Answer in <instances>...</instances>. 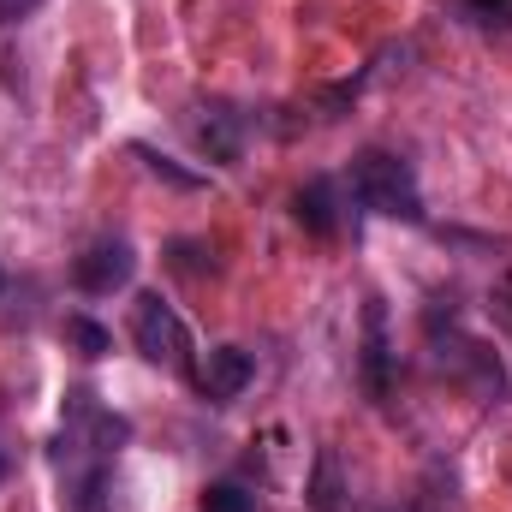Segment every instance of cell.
Listing matches in <instances>:
<instances>
[{
	"label": "cell",
	"mask_w": 512,
	"mask_h": 512,
	"mask_svg": "<svg viewBox=\"0 0 512 512\" xmlns=\"http://www.w3.org/2000/svg\"><path fill=\"white\" fill-rule=\"evenodd\" d=\"M352 191H358L364 209H376L387 221H423L417 179H411V167H405L399 155H387V149H364V155L352 161Z\"/></svg>",
	"instance_id": "1"
},
{
	"label": "cell",
	"mask_w": 512,
	"mask_h": 512,
	"mask_svg": "<svg viewBox=\"0 0 512 512\" xmlns=\"http://www.w3.org/2000/svg\"><path fill=\"white\" fill-rule=\"evenodd\" d=\"M131 340H137V352H143L149 364H161V370H173V376H185V370H191V334H185L179 310H173V304H161V292H143V298H137Z\"/></svg>",
	"instance_id": "2"
},
{
	"label": "cell",
	"mask_w": 512,
	"mask_h": 512,
	"mask_svg": "<svg viewBox=\"0 0 512 512\" xmlns=\"http://www.w3.org/2000/svg\"><path fill=\"white\" fill-rule=\"evenodd\" d=\"M131 268H137V256H131L126 239H102V245H90V251L78 256V268H72V280L84 286V292H120L131 280Z\"/></svg>",
	"instance_id": "3"
},
{
	"label": "cell",
	"mask_w": 512,
	"mask_h": 512,
	"mask_svg": "<svg viewBox=\"0 0 512 512\" xmlns=\"http://www.w3.org/2000/svg\"><path fill=\"white\" fill-rule=\"evenodd\" d=\"M251 376H256L251 352H239V346H215L209 364L197 370V387H203L209 405H227V399H239V393L251 387Z\"/></svg>",
	"instance_id": "4"
},
{
	"label": "cell",
	"mask_w": 512,
	"mask_h": 512,
	"mask_svg": "<svg viewBox=\"0 0 512 512\" xmlns=\"http://www.w3.org/2000/svg\"><path fill=\"white\" fill-rule=\"evenodd\" d=\"M387 364H393V346H387V310H382V298H370L364 304V393L382 405L387 399Z\"/></svg>",
	"instance_id": "5"
},
{
	"label": "cell",
	"mask_w": 512,
	"mask_h": 512,
	"mask_svg": "<svg viewBox=\"0 0 512 512\" xmlns=\"http://www.w3.org/2000/svg\"><path fill=\"white\" fill-rule=\"evenodd\" d=\"M292 215H298L304 233L334 239V227H340V191H334V179H310V185L292 197Z\"/></svg>",
	"instance_id": "6"
},
{
	"label": "cell",
	"mask_w": 512,
	"mask_h": 512,
	"mask_svg": "<svg viewBox=\"0 0 512 512\" xmlns=\"http://www.w3.org/2000/svg\"><path fill=\"white\" fill-rule=\"evenodd\" d=\"M197 137H203V149H209L215 161H239V114L215 108V114L197 126Z\"/></svg>",
	"instance_id": "7"
},
{
	"label": "cell",
	"mask_w": 512,
	"mask_h": 512,
	"mask_svg": "<svg viewBox=\"0 0 512 512\" xmlns=\"http://www.w3.org/2000/svg\"><path fill=\"white\" fill-rule=\"evenodd\" d=\"M60 334H66V346H72L78 358H108V352H114V334H108L102 322H90V316H66Z\"/></svg>",
	"instance_id": "8"
},
{
	"label": "cell",
	"mask_w": 512,
	"mask_h": 512,
	"mask_svg": "<svg viewBox=\"0 0 512 512\" xmlns=\"http://www.w3.org/2000/svg\"><path fill=\"white\" fill-rule=\"evenodd\" d=\"M310 507H316V512H340V459H334V453H322V459H316Z\"/></svg>",
	"instance_id": "9"
},
{
	"label": "cell",
	"mask_w": 512,
	"mask_h": 512,
	"mask_svg": "<svg viewBox=\"0 0 512 512\" xmlns=\"http://www.w3.org/2000/svg\"><path fill=\"white\" fill-rule=\"evenodd\" d=\"M203 512H256V495L245 483H215V489L203 495Z\"/></svg>",
	"instance_id": "10"
},
{
	"label": "cell",
	"mask_w": 512,
	"mask_h": 512,
	"mask_svg": "<svg viewBox=\"0 0 512 512\" xmlns=\"http://www.w3.org/2000/svg\"><path fill=\"white\" fill-rule=\"evenodd\" d=\"M137 155L149 161V173H155V179H167V185H179V191H197V185H203L197 173H185V167H173V161H167L161 149H149V143H137Z\"/></svg>",
	"instance_id": "11"
},
{
	"label": "cell",
	"mask_w": 512,
	"mask_h": 512,
	"mask_svg": "<svg viewBox=\"0 0 512 512\" xmlns=\"http://www.w3.org/2000/svg\"><path fill=\"white\" fill-rule=\"evenodd\" d=\"M42 0H0V18H24V12H36Z\"/></svg>",
	"instance_id": "12"
},
{
	"label": "cell",
	"mask_w": 512,
	"mask_h": 512,
	"mask_svg": "<svg viewBox=\"0 0 512 512\" xmlns=\"http://www.w3.org/2000/svg\"><path fill=\"white\" fill-rule=\"evenodd\" d=\"M0 292H6V274H0Z\"/></svg>",
	"instance_id": "13"
},
{
	"label": "cell",
	"mask_w": 512,
	"mask_h": 512,
	"mask_svg": "<svg viewBox=\"0 0 512 512\" xmlns=\"http://www.w3.org/2000/svg\"><path fill=\"white\" fill-rule=\"evenodd\" d=\"M0 477H6V459H0Z\"/></svg>",
	"instance_id": "14"
}]
</instances>
